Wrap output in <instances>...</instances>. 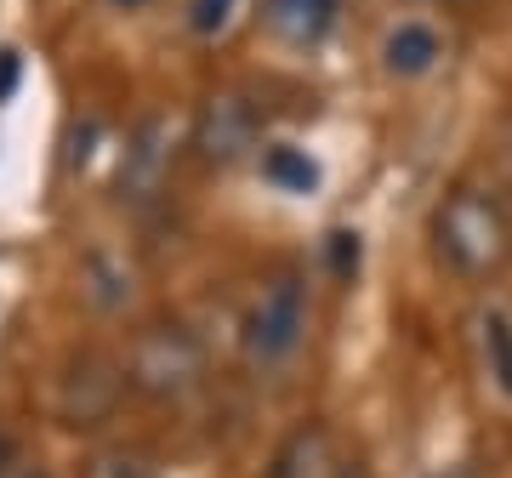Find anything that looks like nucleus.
Returning <instances> with one entry per match:
<instances>
[{
    "label": "nucleus",
    "instance_id": "f257e3e1",
    "mask_svg": "<svg viewBox=\"0 0 512 478\" xmlns=\"http://www.w3.org/2000/svg\"><path fill=\"white\" fill-rule=\"evenodd\" d=\"M427 239H433V257H439L456 279L484 285V279H495L512 262V211L495 200L490 188L456 183L439 205H433Z\"/></svg>",
    "mask_w": 512,
    "mask_h": 478
},
{
    "label": "nucleus",
    "instance_id": "f03ea898",
    "mask_svg": "<svg viewBox=\"0 0 512 478\" xmlns=\"http://www.w3.org/2000/svg\"><path fill=\"white\" fill-rule=\"evenodd\" d=\"M126 382L137 387L143 399H160V405L188 399V393L205 382L200 336L188 331V325H177V319L143 325V331L131 336V348H126Z\"/></svg>",
    "mask_w": 512,
    "mask_h": 478
},
{
    "label": "nucleus",
    "instance_id": "7ed1b4c3",
    "mask_svg": "<svg viewBox=\"0 0 512 478\" xmlns=\"http://www.w3.org/2000/svg\"><path fill=\"white\" fill-rule=\"evenodd\" d=\"M302 331H308V296H302V279L285 274L256 291L251 313L239 325V342H245V359L256 370H274L302 348Z\"/></svg>",
    "mask_w": 512,
    "mask_h": 478
},
{
    "label": "nucleus",
    "instance_id": "20e7f679",
    "mask_svg": "<svg viewBox=\"0 0 512 478\" xmlns=\"http://www.w3.org/2000/svg\"><path fill=\"white\" fill-rule=\"evenodd\" d=\"M126 365H114L109 353H74L63 376H57V422L63 427H103L120 405V393H126Z\"/></svg>",
    "mask_w": 512,
    "mask_h": 478
},
{
    "label": "nucleus",
    "instance_id": "39448f33",
    "mask_svg": "<svg viewBox=\"0 0 512 478\" xmlns=\"http://www.w3.org/2000/svg\"><path fill=\"white\" fill-rule=\"evenodd\" d=\"M256 137H262V120H256V109L234 92L205 97L200 114H194V126H188V148L217 171L239 166V160L256 148Z\"/></svg>",
    "mask_w": 512,
    "mask_h": 478
},
{
    "label": "nucleus",
    "instance_id": "423d86ee",
    "mask_svg": "<svg viewBox=\"0 0 512 478\" xmlns=\"http://www.w3.org/2000/svg\"><path fill=\"white\" fill-rule=\"evenodd\" d=\"M171 160H177V137H171V120L148 114L143 126L131 131L126 160H120V200L148 205V200H154V194L165 188V177H171Z\"/></svg>",
    "mask_w": 512,
    "mask_h": 478
},
{
    "label": "nucleus",
    "instance_id": "0eeeda50",
    "mask_svg": "<svg viewBox=\"0 0 512 478\" xmlns=\"http://www.w3.org/2000/svg\"><path fill=\"white\" fill-rule=\"evenodd\" d=\"M439 63H444V40H439L433 23L404 18L382 35V69L393 74V80H427Z\"/></svg>",
    "mask_w": 512,
    "mask_h": 478
},
{
    "label": "nucleus",
    "instance_id": "6e6552de",
    "mask_svg": "<svg viewBox=\"0 0 512 478\" xmlns=\"http://www.w3.org/2000/svg\"><path fill=\"white\" fill-rule=\"evenodd\" d=\"M262 23L285 46H319L336 23V0H262Z\"/></svg>",
    "mask_w": 512,
    "mask_h": 478
},
{
    "label": "nucleus",
    "instance_id": "1a4fd4ad",
    "mask_svg": "<svg viewBox=\"0 0 512 478\" xmlns=\"http://www.w3.org/2000/svg\"><path fill=\"white\" fill-rule=\"evenodd\" d=\"M325 467H330V439L319 422H308L285 439V450L274 456V473L268 478H325Z\"/></svg>",
    "mask_w": 512,
    "mask_h": 478
},
{
    "label": "nucleus",
    "instance_id": "9d476101",
    "mask_svg": "<svg viewBox=\"0 0 512 478\" xmlns=\"http://www.w3.org/2000/svg\"><path fill=\"white\" fill-rule=\"evenodd\" d=\"M478 348H484V370H490V382L512 399V313H501V308L478 313Z\"/></svg>",
    "mask_w": 512,
    "mask_h": 478
},
{
    "label": "nucleus",
    "instance_id": "9b49d317",
    "mask_svg": "<svg viewBox=\"0 0 512 478\" xmlns=\"http://www.w3.org/2000/svg\"><path fill=\"white\" fill-rule=\"evenodd\" d=\"M262 177H268L274 188H285V194H313V183H319V166H313L302 148L279 143V148H268V154H262Z\"/></svg>",
    "mask_w": 512,
    "mask_h": 478
},
{
    "label": "nucleus",
    "instance_id": "f8f14e48",
    "mask_svg": "<svg viewBox=\"0 0 512 478\" xmlns=\"http://www.w3.org/2000/svg\"><path fill=\"white\" fill-rule=\"evenodd\" d=\"M86 296L97 308H126L131 302V268L114 257H86Z\"/></svg>",
    "mask_w": 512,
    "mask_h": 478
},
{
    "label": "nucleus",
    "instance_id": "ddd939ff",
    "mask_svg": "<svg viewBox=\"0 0 512 478\" xmlns=\"http://www.w3.org/2000/svg\"><path fill=\"white\" fill-rule=\"evenodd\" d=\"M234 6L239 0H188V29L194 35H222L234 23Z\"/></svg>",
    "mask_w": 512,
    "mask_h": 478
},
{
    "label": "nucleus",
    "instance_id": "4468645a",
    "mask_svg": "<svg viewBox=\"0 0 512 478\" xmlns=\"http://www.w3.org/2000/svg\"><path fill=\"white\" fill-rule=\"evenodd\" d=\"M86 478H148V467L131 450H103V456L86 461Z\"/></svg>",
    "mask_w": 512,
    "mask_h": 478
},
{
    "label": "nucleus",
    "instance_id": "2eb2a0df",
    "mask_svg": "<svg viewBox=\"0 0 512 478\" xmlns=\"http://www.w3.org/2000/svg\"><path fill=\"white\" fill-rule=\"evenodd\" d=\"M336 239V268L348 274V268H359V234H330Z\"/></svg>",
    "mask_w": 512,
    "mask_h": 478
},
{
    "label": "nucleus",
    "instance_id": "dca6fc26",
    "mask_svg": "<svg viewBox=\"0 0 512 478\" xmlns=\"http://www.w3.org/2000/svg\"><path fill=\"white\" fill-rule=\"evenodd\" d=\"M12 467H18V450H12V439H6V433H0V478L12 473Z\"/></svg>",
    "mask_w": 512,
    "mask_h": 478
},
{
    "label": "nucleus",
    "instance_id": "f3484780",
    "mask_svg": "<svg viewBox=\"0 0 512 478\" xmlns=\"http://www.w3.org/2000/svg\"><path fill=\"white\" fill-rule=\"evenodd\" d=\"M444 6H456V12H484V6H495V0H444Z\"/></svg>",
    "mask_w": 512,
    "mask_h": 478
},
{
    "label": "nucleus",
    "instance_id": "a211bd4d",
    "mask_svg": "<svg viewBox=\"0 0 512 478\" xmlns=\"http://www.w3.org/2000/svg\"><path fill=\"white\" fill-rule=\"evenodd\" d=\"M336 478H376V473H370L365 461H353V467H342V473H336Z\"/></svg>",
    "mask_w": 512,
    "mask_h": 478
},
{
    "label": "nucleus",
    "instance_id": "6ab92c4d",
    "mask_svg": "<svg viewBox=\"0 0 512 478\" xmlns=\"http://www.w3.org/2000/svg\"><path fill=\"white\" fill-rule=\"evenodd\" d=\"M6 478H52V473H46V467H12Z\"/></svg>",
    "mask_w": 512,
    "mask_h": 478
},
{
    "label": "nucleus",
    "instance_id": "aec40b11",
    "mask_svg": "<svg viewBox=\"0 0 512 478\" xmlns=\"http://www.w3.org/2000/svg\"><path fill=\"white\" fill-rule=\"evenodd\" d=\"M456 478H467V473H456Z\"/></svg>",
    "mask_w": 512,
    "mask_h": 478
}]
</instances>
